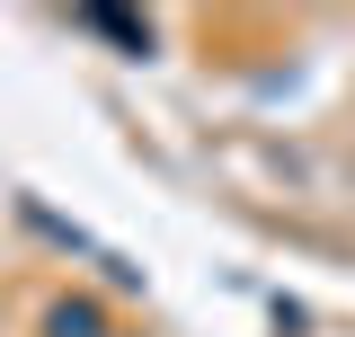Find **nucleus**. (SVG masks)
I'll return each mask as SVG.
<instances>
[{
    "instance_id": "obj_1",
    "label": "nucleus",
    "mask_w": 355,
    "mask_h": 337,
    "mask_svg": "<svg viewBox=\"0 0 355 337\" xmlns=\"http://www.w3.org/2000/svg\"><path fill=\"white\" fill-rule=\"evenodd\" d=\"M44 337H125V329L107 320V302H89V293H53V302H44Z\"/></svg>"
},
{
    "instance_id": "obj_2",
    "label": "nucleus",
    "mask_w": 355,
    "mask_h": 337,
    "mask_svg": "<svg viewBox=\"0 0 355 337\" xmlns=\"http://www.w3.org/2000/svg\"><path fill=\"white\" fill-rule=\"evenodd\" d=\"M71 27H80V36L125 44V53H151V18H133V9H71Z\"/></svg>"
}]
</instances>
